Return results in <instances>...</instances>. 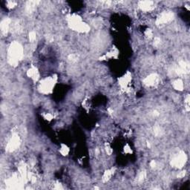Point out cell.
Wrapping results in <instances>:
<instances>
[{"label": "cell", "mask_w": 190, "mask_h": 190, "mask_svg": "<svg viewBox=\"0 0 190 190\" xmlns=\"http://www.w3.org/2000/svg\"><path fill=\"white\" fill-rule=\"evenodd\" d=\"M23 48L20 42H13L7 51V61L12 66H16L23 57Z\"/></svg>", "instance_id": "6da1fadb"}, {"label": "cell", "mask_w": 190, "mask_h": 190, "mask_svg": "<svg viewBox=\"0 0 190 190\" xmlns=\"http://www.w3.org/2000/svg\"><path fill=\"white\" fill-rule=\"evenodd\" d=\"M68 25L71 29L81 33H86L90 30V27L87 24L82 22V19L78 15H72L68 20Z\"/></svg>", "instance_id": "7a4b0ae2"}, {"label": "cell", "mask_w": 190, "mask_h": 190, "mask_svg": "<svg viewBox=\"0 0 190 190\" xmlns=\"http://www.w3.org/2000/svg\"><path fill=\"white\" fill-rule=\"evenodd\" d=\"M57 82V76L54 75L51 77H48L40 81L39 86V90L41 93L44 95H48L53 91V89Z\"/></svg>", "instance_id": "3957f363"}, {"label": "cell", "mask_w": 190, "mask_h": 190, "mask_svg": "<svg viewBox=\"0 0 190 190\" xmlns=\"http://www.w3.org/2000/svg\"><path fill=\"white\" fill-rule=\"evenodd\" d=\"M187 155H186L183 152H180L173 157L172 162H171V164H172V166L175 167V168L180 169L185 165L186 162H187Z\"/></svg>", "instance_id": "277c9868"}, {"label": "cell", "mask_w": 190, "mask_h": 190, "mask_svg": "<svg viewBox=\"0 0 190 190\" xmlns=\"http://www.w3.org/2000/svg\"><path fill=\"white\" fill-rule=\"evenodd\" d=\"M20 145V138L18 135L15 134L11 137L10 140L7 143L6 146V150L7 152H14L16 148H19Z\"/></svg>", "instance_id": "5b68a950"}, {"label": "cell", "mask_w": 190, "mask_h": 190, "mask_svg": "<svg viewBox=\"0 0 190 190\" xmlns=\"http://www.w3.org/2000/svg\"><path fill=\"white\" fill-rule=\"evenodd\" d=\"M175 15L171 11H165L160 15V16L156 20L157 25H163V24L168 23L174 19Z\"/></svg>", "instance_id": "8992f818"}, {"label": "cell", "mask_w": 190, "mask_h": 190, "mask_svg": "<svg viewBox=\"0 0 190 190\" xmlns=\"http://www.w3.org/2000/svg\"><path fill=\"white\" fill-rule=\"evenodd\" d=\"M139 7L144 11H150L155 8V4L152 1H141L139 2Z\"/></svg>", "instance_id": "52a82bcc"}, {"label": "cell", "mask_w": 190, "mask_h": 190, "mask_svg": "<svg viewBox=\"0 0 190 190\" xmlns=\"http://www.w3.org/2000/svg\"><path fill=\"white\" fill-rule=\"evenodd\" d=\"M131 75L129 72H127L123 77L120 78L119 84L123 88H126L127 86H129V82H131Z\"/></svg>", "instance_id": "ba28073f"}, {"label": "cell", "mask_w": 190, "mask_h": 190, "mask_svg": "<svg viewBox=\"0 0 190 190\" xmlns=\"http://www.w3.org/2000/svg\"><path fill=\"white\" fill-rule=\"evenodd\" d=\"M157 78H158V76H157V74H151L144 79V82L147 86H155V82L157 80Z\"/></svg>", "instance_id": "9c48e42d"}, {"label": "cell", "mask_w": 190, "mask_h": 190, "mask_svg": "<svg viewBox=\"0 0 190 190\" xmlns=\"http://www.w3.org/2000/svg\"><path fill=\"white\" fill-rule=\"evenodd\" d=\"M27 75L30 78H31L32 80H34V81H37L39 77V74L38 70L37 69V68L33 66L31 67V68L28 71Z\"/></svg>", "instance_id": "30bf717a"}, {"label": "cell", "mask_w": 190, "mask_h": 190, "mask_svg": "<svg viewBox=\"0 0 190 190\" xmlns=\"http://www.w3.org/2000/svg\"><path fill=\"white\" fill-rule=\"evenodd\" d=\"M10 22L11 20L9 19H5L1 22V31L4 34H7V32L9 31V28H10Z\"/></svg>", "instance_id": "8fae6325"}, {"label": "cell", "mask_w": 190, "mask_h": 190, "mask_svg": "<svg viewBox=\"0 0 190 190\" xmlns=\"http://www.w3.org/2000/svg\"><path fill=\"white\" fill-rule=\"evenodd\" d=\"M189 64L186 63V62L182 61L180 63L179 67H178L177 71H178V74H185V73L189 72Z\"/></svg>", "instance_id": "7c38bea8"}, {"label": "cell", "mask_w": 190, "mask_h": 190, "mask_svg": "<svg viewBox=\"0 0 190 190\" xmlns=\"http://www.w3.org/2000/svg\"><path fill=\"white\" fill-rule=\"evenodd\" d=\"M173 87H174L175 89L178 90V91H183L184 87L183 81L180 80V79L176 80L175 81L173 82Z\"/></svg>", "instance_id": "4fadbf2b"}, {"label": "cell", "mask_w": 190, "mask_h": 190, "mask_svg": "<svg viewBox=\"0 0 190 190\" xmlns=\"http://www.w3.org/2000/svg\"><path fill=\"white\" fill-rule=\"evenodd\" d=\"M114 169H108V170H107V171H106V172H105L104 175H103V182L108 181V180L110 179L111 177L112 176L113 173H114Z\"/></svg>", "instance_id": "5bb4252c"}, {"label": "cell", "mask_w": 190, "mask_h": 190, "mask_svg": "<svg viewBox=\"0 0 190 190\" xmlns=\"http://www.w3.org/2000/svg\"><path fill=\"white\" fill-rule=\"evenodd\" d=\"M26 9L28 12L34 10L36 6H37V2H28L27 5H26Z\"/></svg>", "instance_id": "9a60e30c"}, {"label": "cell", "mask_w": 190, "mask_h": 190, "mask_svg": "<svg viewBox=\"0 0 190 190\" xmlns=\"http://www.w3.org/2000/svg\"><path fill=\"white\" fill-rule=\"evenodd\" d=\"M60 153H61L63 155H67L69 152V148L66 146V145L63 144V145H62L61 148H60Z\"/></svg>", "instance_id": "2e32d148"}, {"label": "cell", "mask_w": 190, "mask_h": 190, "mask_svg": "<svg viewBox=\"0 0 190 190\" xmlns=\"http://www.w3.org/2000/svg\"><path fill=\"white\" fill-rule=\"evenodd\" d=\"M36 39V33L34 31H31L29 33V39L31 41V42H33V41H34Z\"/></svg>", "instance_id": "e0dca14e"}, {"label": "cell", "mask_w": 190, "mask_h": 190, "mask_svg": "<svg viewBox=\"0 0 190 190\" xmlns=\"http://www.w3.org/2000/svg\"><path fill=\"white\" fill-rule=\"evenodd\" d=\"M16 3L15 2L9 1V2H7V7H9V8H13L14 6H16Z\"/></svg>", "instance_id": "ac0fdd59"}, {"label": "cell", "mask_w": 190, "mask_h": 190, "mask_svg": "<svg viewBox=\"0 0 190 190\" xmlns=\"http://www.w3.org/2000/svg\"><path fill=\"white\" fill-rule=\"evenodd\" d=\"M124 151H125L126 153H131V150L130 147H129V146H126L125 147H124Z\"/></svg>", "instance_id": "d6986e66"}, {"label": "cell", "mask_w": 190, "mask_h": 190, "mask_svg": "<svg viewBox=\"0 0 190 190\" xmlns=\"http://www.w3.org/2000/svg\"><path fill=\"white\" fill-rule=\"evenodd\" d=\"M146 36H147V37H151L152 36V31L150 29H148L147 31H146Z\"/></svg>", "instance_id": "ffe728a7"}, {"label": "cell", "mask_w": 190, "mask_h": 190, "mask_svg": "<svg viewBox=\"0 0 190 190\" xmlns=\"http://www.w3.org/2000/svg\"><path fill=\"white\" fill-rule=\"evenodd\" d=\"M160 42H161V40H160L159 38H155V43H154V44H155V46H157V45L160 44Z\"/></svg>", "instance_id": "44dd1931"}]
</instances>
